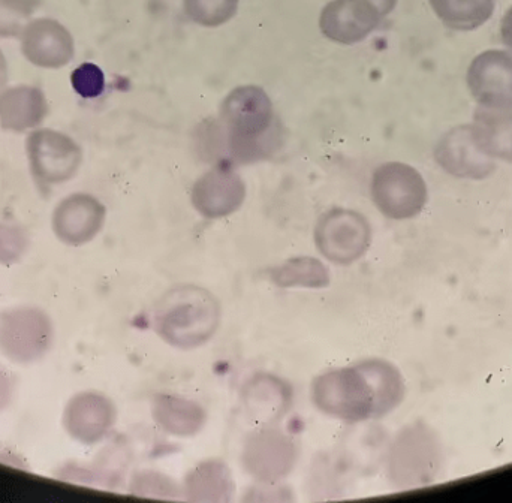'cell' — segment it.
Instances as JSON below:
<instances>
[{"label": "cell", "mask_w": 512, "mask_h": 503, "mask_svg": "<svg viewBox=\"0 0 512 503\" xmlns=\"http://www.w3.org/2000/svg\"><path fill=\"white\" fill-rule=\"evenodd\" d=\"M271 279L283 288H324L330 282L327 267L315 258L289 259L271 271Z\"/></svg>", "instance_id": "obj_23"}, {"label": "cell", "mask_w": 512, "mask_h": 503, "mask_svg": "<svg viewBox=\"0 0 512 503\" xmlns=\"http://www.w3.org/2000/svg\"><path fill=\"white\" fill-rule=\"evenodd\" d=\"M116 423V408L104 394L81 393L72 397L63 412V426L75 441L93 445L102 441Z\"/></svg>", "instance_id": "obj_15"}, {"label": "cell", "mask_w": 512, "mask_h": 503, "mask_svg": "<svg viewBox=\"0 0 512 503\" xmlns=\"http://www.w3.org/2000/svg\"><path fill=\"white\" fill-rule=\"evenodd\" d=\"M436 161L451 176L481 180L495 171V159L475 143L471 126H459L445 134L435 152Z\"/></svg>", "instance_id": "obj_16"}, {"label": "cell", "mask_w": 512, "mask_h": 503, "mask_svg": "<svg viewBox=\"0 0 512 503\" xmlns=\"http://www.w3.org/2000/svg\"><path fill=\"white\" fill-rule=\"evenodd\" d=\"M370 191L379 212L394 221H405L420 215L429 195L423 176L403 162L381 165L373 173Z\"/></svg>", "instance_id": "obj_5"}, {"label": "cell", "mask_w": 512, "mask_h": 503, "mask_svg": "<svg viewBox=\"0 0 512 503\" xmlns=\"http://www.w3.org/2000/svg\"><path fill=\"white\" fill-rule=\"evenodd\" d=\"M442 447L427 424H409L397 433L388 454V478L400 490L427 486L438 477Z\"/></svg>", "instance_id": "obj_4"}, {"label": "cell", "mask_w": 512, "mask_h": 503, "mask_svg": "<svg viewBox=\"0 0 512 503\" xmlns=\"http://www.w3.org/2000/svg\"><path fill=\"white\" fill-rule=\"evenodd\" d=\"M243 405L249 417L262 426H270L282 418L291 405V387L282 379L267 373H259L249 379L243 388Z\"/></svg>", "instance_id": "obj_18"}, {"label": "cell", "mask_w": 512, "mask_h": 503, "mask_svg": "<svg viewBox=\"0 0 512 503\" xmlns=\"http://www.w3.org/2000/svg\"><path fill=\"white\" fill-rule=\"evenodd\" d=\"M370 242V224L354 210H330L321 216L315 227L316 248L334 264L348 265L357 261L367 252Z\"/></svg>", "instance_id": "obj_8"}, {"label": "cell", "mask_w": 512, "mask_h": 503, "mask_svg": "<svg viewBox=\"0 0 512 503\" xmlns=\"http://www.w3.org/2000/svg\"><path fill=\"white\" fill-rule=\"evenodd\" d=\"M53 324L47 313L21 306L0 315V352L12 363L41 360L53 343Z\"/></svg>", "instance_id": "obj_6"}, {"label": "cell", "mask_w": 512, "mask_h": 503, "mask_svg": "<svg viewBox=\"0 0 512 503\" xmlns=\"http://www.w3.org/2000/svg\"><path fill=\"white\" fill-rule=\"evenodd\" d=\"M132 493L150 498L171 499L176 498L179 489L176 484L158 472H144L134 480Z\"/></svg>", "instance_id": "obj_27"}, {"label": "cell", "mask_w": 512, "mask_h": 503, "mask_svg": "<svg viewBox=\"0 0 512 503\" xmlns=\"http://www.w3.org/2000/svg\"><path fill=\"white\" fill-rule=\"evenodd\" d=\"M21 54L36 68H65L75 54L74 36L54 18H33L20 35Z\"/></svg>", "instance_id": "obj_10"}, {"label": "cell", "mask_w": 512, "mask_h": 503, "mask_svg": "<svg viewBox=\"0 0 512 503\" xmlns=\"http://www.w3.org/2000/svg\"><path fill=\"white\" fill-rule=\"evenodd\" d=\"M104 204L89 194H72L57 204L53 213V231L60 242L71 246L92 242L104 227Z\"/></svg>", "instance_id": "obj_13"}, {"label": "cell", "mask_w": 512, "mask_h": 503, "mask_svg": "<svg viewBox=\"0 0 512 503\" xmlns=\"http://www.w3.org/2000/svg\"><path fill=\"white\" fill-rule=\"evenodd\" d=\"M27 237L21 228L0 224V264H12L24 255Z\"/></svg>", "instance_id": "obj_28"}, {"label": "cell", "mask_w": 512, "mask_h": 503, "mask_svg": "<svg viewBox=\"0 0 512 503\" xmlns=\"http://www.w3.org/2000/svg\"><path fill=\"white\" fill-rule=\"evenodd\" d=\"M218 126V137L231 161H258L273 149L277 120L271 99L261 87L240 86L230 92L222 102Z\"/></svg>", "instance_id": "obj_2"}, {"label": "cell", "mask_w": 512, "mask_h": 503, "mask_svg": "<svg viewBox=\"0 0 512 503\" xmlns=\"http://www.w3.org/2000/svg\"><path fill=\"white\" fill-rule=\"evenodd\" d=\"M71 83L78 95L96 98L105 89L104 72L95 63H83L72 72Z\"/></svg>", "instance_id": "obj_26"}, {"label": "cell", "mask_w": 512, "mask_h": 503, "mask_svg": "<svg viewBox=\"0 0 512 503\" xmlns=\"http://www.w3.org/2000/svg\"><path fill=\"white\" fill-rule=\"evenodd\" d=\"M152 415L168 435L189 438L206 426L207 412L200 403L176 394H158L153 399Z\"/></svg>", "instance_id": "obj_20"}, {"label": "cell", "mask_w": 512, "mask_h": 503, "mask_svg": "<svg viewBox=\"0 0 512 503\" xmlns=\"http://www.w3.org/2000/svg\"><path fill=\"white\" fill-rule=\"evenodd\" d=\"M439 20L453 30L469 32L483 26L495 11V0H429Z\"/></svg>", "instance_id": "obj_22"}, {"label": "cell", "mask_w": 512, "mask_h": 503, "mask_svg": "<svg viewBox=\"0 0 512 503\" xmlns=\"http://www.w3.org/2000/svg\"><path fill=\"white\" fill-rule=\"evenodd\" d=\"M47 114V98L38 87L17 84L0 90V128L5 131L15 134L35 131Z\"/></svg>", "instance_id": "obj_17"}, {"label": "cell", "mask_w": 512, "mask_h": 503, "mask_svg": "<svg viewBox=\"0 0 512 503\" xmlns=\"http://www.w3.org/2000/svg\"><path fill=\"white\" fill-rule=\"evenodd\" d=\"M468 86L480 107H499L512 102V54L489 50L478 54L469 66Z\"/></svg>", "instance_id": "obj_14"}, {"label": "cell", "mask_w": 512, "mask_h": 503, "mask_svg": "<svg viewBox=\"0 0 512 503\" xmlns=\"http://www.w3.org/2000/svg\"><path fill=\"white\" fill-rule=\"evenodd\" d=\"M240 0H183L185 12L195 23L218 27L236 15Z\"/></svg>", "instance_id": "obj_24"}, {"label": "cell", "mask_w": 512, "mask_h": 503, "mask_svg": "<svg viewBox=\"0 0 512 503\" xmlns=\"http://www.w3.org/2000/svg\"><path fill=\"white\" fill-rule=\"evenodd\" d=\"M182 492L191 502H228L234 495V477L221 460H207L189 472Z\"/></svg>", "instance_id": "obj_21"}, {"label": "cell", "mask_w": 512, "mask_h": 503, "mask_svg": "<svg viewBox=\"0 0 512 503\" xmlns=\"http://www.w3.org/2000/svg\"><path fill=\"white\" fill-rule=\"evenodd\" d=\"M8 62H6V57L3 56L2 50H0V90L5 87L6 81H8Z\"/></svg>", "instance_id": "obj_31"}, {"label": "cell", "mask_w": 512, "mask_h": 503, "mask_svg": "<svg viewBox=\"0 0 512 503\" xmlns=\"http://www.w3.org/2000/svg\"><path fill=\"white\" fill-rule=\"evenodd\" d=\"M153 321L156 333L168 345L194 349L215 336L221 325V304L201 286H174L159 298Z\"/></svg>", "instance_id": "obj_3"}, {"label": "cell", "mask_w": 512, "mask_h": 503, "mask_svg": "<svg viewBox=\"0 0 512 503\" xmlns=\"http://www.w3.org/2000/svg\"><path fill=\"white\" fill-rule=\"evenodd\" d=\"M8 394V382H6L5 379H3V376L0 375V406L3 405V399H5V397H8Z\"/></svg>", "instance_id": "obj_32"}, {"label": "cell", "mask_w": 512, "mask_h": 503, "mask_svg": "<svg viewBox=\"0 0 512 503\" xmlns=\"http://www.w3.org/2000/svg\"><path fill=\"white\" fill-rule=\"evenodd\" d=\"M471 128L475 143L487 156L512 162V102L478 107Z\"/></svg>", "instance_id": "obj_19"}, {"label": "cell", "mask_w": 512, "mask_h": 503, "mask_svg": "<svg viewBox=\"0 0 512 503\" xmlns=\"http://www.w3.org/2000/svg\"><path fill=\"white\" fill-rule=\"evenodd\" d=\"M191 198L204 218H227L245 203L246 185L230 165L221 164L195 182Z\"/></svg>", "instance_id": "obj_11"}, {"label": "cell", "mask_w": 512, "mask_h": 503, "mask_svg": "<svg viewBox=\"0 0 512 503\" xmlns=\"http://www.w3.org/2000/svg\"><path fill=\"white\" fill-rule=\"evenodd\" d=\"M39 0H0V38H17L38 11Z\"/></svg>", "instance_id": "obj_25"}, {"label": "cell", "mask_w": 512, "mask_h": 503, "mask_svg": "<svg viewBox=\"0 0 512 503\" xmlns=\"http://www.w3.org/2000/svg\"><path fill=\"white\" fill-rule=\"evenodd\" d=\"M26 153L33 177L42 185H62L74 179L83 164V150L63 132L38 128L27 135Z\"/></svg>", "instance_id": "obj_7"}, {"label": "cell", "mask_w": 512, "mask_h": 503, "mask_svg": "<svg viewBox=\"0 0 512 503\" xmlns=\"http://www.w3.org/2000/svg\"><path fill=\"white\" fill-rule=\"evenodd\" d=\"M405 393L402 373L385 360L328 370L312 384L316 408L352 424L390 414L403 402Z\"/></svg>", "instance_id": "obj_1"}, {"label": "cell", "mask_w": 512, "mask_h": 503, "mask_svg": "<svg viewBox=\"0 0 512 503\" xmlns=\"http://www.w3.org/2000/svg\"><path fill=\"white\" fill-rule=\"evenodd\" d=\"M501 36L502 42L512 51V6L502 18Z\"/></svg>", "instance_id": "obj_29"}, {"label": "cell", "mask_w": 512, "mask_h": 503, "mask_svg": "<svg viewBox=\"0 0 512 503\" xmlns=\"http://www.w3.org/2000/svg\"><path fill=\"white\" fill-rule=\"evenodd\" d=\"M294 439L279 429L262 427L246 438L243 469L259 483L273 484L291 474L297 463Z\"/></svg>", "instance_id": "obj_9"}, {"label": "cell", "mask_w": 512, "mask_h": 503, "mask_svg": "<svg viewBox=\"0 0 512 503\" xmlns=\"http://www.w3.org/2000/svg\"><path fill=\"white\" fill-rule=\"evenodd\" d=\"M382 17H387L394 8H396L397 0H369Z\"/></svg>", "instance_id": "obj_30"}, {"label": "cell", "mask_w": 512, "mask_h": 503, "mask_svg": "<svg viewBox=\"0 0 512 503\" xmlns=\"http://www.w3.org/2000/svg\"><path fill=\"white\" fill-rule=\"evenodd\" d=\"M382 20L369 0H333L322 9L319 29L330 41L352 45L366 39Z\"/></svg>", "instance_id": "obj_12"}]
</instances>
